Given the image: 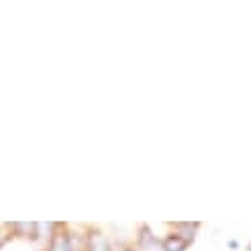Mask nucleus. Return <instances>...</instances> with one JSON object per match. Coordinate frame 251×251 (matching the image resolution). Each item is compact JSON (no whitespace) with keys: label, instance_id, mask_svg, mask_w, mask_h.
Here are the masks:
<instances>
[{"label":"nucleus","instance_id":"39448f33","mask_svg":"<svg viewBox=\"0 0 251 251\" xmlns=\"http://www.w3.org/2000/svg\"><path fill=\"white\" fill-rule=\"evenodd\" d=\"M49 251H74V237H72V230H69V226H65V224H62L60 233L55 235V240L51 242Z\"/></svg>","mask_w":251,"mask_h":251},{"label":"nucleus","instance_id":"0eeeda50","mask_svg":"<svg viewBox=\"0 0 251 251\" xmlns=\"http://www.w3.org/2000/svg\"><path fill=\"white\" fill-rule=\"evenodd\" d=\"M12 228V235L14 237H23V240H30L32 242V235H35V224H28V221H12L9 224Z\"/></svg>","mask_w":251,"mask_h":251},{"label":"nucleus","instance_id":"6e6552de","mask_svg":"<svg viewBox=\"0 0 251 251\" xmlns=\"http://www.w3.org/2000/svg\"><path fill=\"white\" fill-rule=\"evenodd\" d=\"M12 228H9V224H0V251H2V247L12 240Z\"/></svg>","mask_w":251,"mask_h":251},{"label":"nucleus","instance_id":"1a4fd4ad","mask_svg":"<svg viewBox=\"0 0 251 251\" xmlns=\"http://www.w3.org/2000/svg\"><path fill=\"white\" fill-rule=\"evenodd\" d=\"M226 247L235 251V249H237V240H228V242H226Z\"/></svg>","mask_w":251,"mask_h":251},{"label":"nucleus","instance_id":"7ed1b4c3","mask_svg":"<svg viewBox=\"0 0 251 251\" xmlns=\"http://www.w3.org/2000/svg\"><path fill=\"white\" fill-rule=\"evenodd\" d=\"M85 247L88 251H113V242L111 237L99 228H88V237H85Z\"/></svg>","mask_w":251,"mask_h":251},{"label":"nucleus","instance_id":"20e7f679","mask_svg":"<svg viewBox=\"0 0 251 251\" xmlns=\"http://www.w3.org/2000/svg\"><path fill=\"white\" fill-rule=\"evenodd\" d=\"M173 233H177L180 237H184L189 244H194L198 230H201V224L198 221H175V224H168Z\"/></svg>","mask_w":251,"mask_h":251},{"label":"nucleus","instance_id":"f257e3e1","mask_svg":"<svg viewBox=\"0 0 251 251\" xmlns=\"http://www.w3.org/2000/svg\"><path fill=\"white\" fill-rule=\"evenodd\" d=\"M62 224L58 221H35V235H32V244L39 251H49L51 242L55 240V235L60 233Z\"/></svg>","mask_w":251,"mask_h":251},{"label":"nucleus","instance_id":"423d86ee","mask_svg":"<svg viewBox=\"0 0 251 251\" xmlns=\"http://www.w3.org/2000/svg\"><path fill=\"white\" fill-rule=\"evenodd\" d=\"M189 247H191V244L187 242L184 237H180L177 233H173V230H171L168 235L161 237V247H159V249L161 251H187Z\"/></svg>","mask_w":251,"mask_h":251},{"label":"nucleus","instance_id":"f03ea898","mask_svg":"<svg viewBox=\"0 0 251 251\" xmlns=\"http://www.w3.org/2000/svg\"><path fill=\"white\" fill-rule=\"evenodd\" d=\"M138 251H154L157 247H161V240L154 235V230L148 224H141L136 230V240H134Z\"/></svg>","mask_w":251,"mask_h":251}]
</instances>
